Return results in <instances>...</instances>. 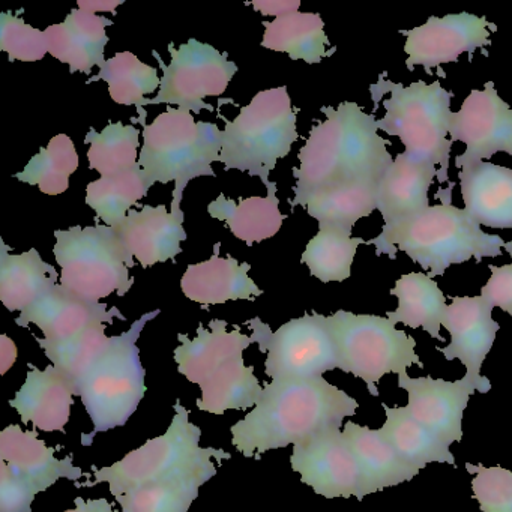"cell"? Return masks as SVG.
Here are the masks:
<instances>
[{"instance_id": "obj_1", "label": "cell", "mask_w": 512, "mask_h": 512, "mask_svg": "<svg viewBox=\"0 0 512 512\" xmlns=\"http://www.w3.org/2000/svg\"><path fill=\"white\" fill-rule=\"evenodd\" d=\"M359 403L323 377L272 380L253 412L236 422L232 445L248 458L298 445L316 434L341 428Z\"/></svg>"}, {"instance_id": "obj_2", "label": "cell", "mask_w": 512, "mask_h": 512, "mask_svg": "<svg viewBox=\"0 0 512 512\" xmlns=\"http://www.w3.org/2000/svg\"><path fill=\"white\" fill-rule=\"evenodd\" d=\"M326 121L314 125L299 151L301 166L296 179L292 209L307 205L311 196L346 182H380L394 164L379 136L374 115L362 112L356 103H341L337 109L322 107Z\"/></svg>"}, {"instance_id": "obj_3", "label": "cell", "mask_w": 512, "mask_h": 512, "mask_svg": "<svg viewBox=\"0 0 512 512\" xmlns=\"http://www.w3.org/2000/svg\"><path fill=\"white\" fill-rule=\"evenodd\" d=\"M367 245H376L377 256L388 254L392 260L397 259V250L403 251L422 269H430L427 277L433 280L445 274L449 266L460 265L472 257L481 263L484 257L502 256L505 241L482 232L466 209L442 203L428 206L392 232L380 233L367 241Z\"/></svg>"}, {"instance_id": "obj_4", "label": "cell", "mask_w": 512, "mask_h": 512, "mask_svg": "<svg viewBox=\"0 0 512 512\" xmlns=\"http://www.w3.org/2000/svg\"><path fill=\"white\" fill-rule=\"evenodd\" d=\"M143 125L139 164L152 184L175 182L172 211H181L188 182L200 176H215L212 163L220 161L221 133L218 125L199 122L193 113L169 109L152 124Z\"/></svg>"}, {"instance_id": "obj_5", "label": "cell", "mask_w": 512, "mask_h": 512, "mask_svg": "<svg viewBox=\"0 0 512 512\" xmlns=\"http://www.w3.org/2000/svg\"><path fill=\"white\" fill-rule=\"evenodd\" d=\"M374 106L383 95L391 97L383 101L386 115L377 121V128L389 136L400 137L404 154L415 160L439 164V182H448L449 155L452 142L446 139L451 128L452 92L445 91L439 82L412 83L403 86L380 76L376 85H371Z\"/></svg>"}, {"instance_id": "obj_6", "label": "cell", "mask_w": 512, "mask_h": 512, "mask_svg": "<svg viewBox=\"0 0 512 512\" xmlns=\"http://www.w3.org/2000/svg\"><path fill=\"white\" fill-rule=\"evenodd\" d=\"M298 109L286 86L259 92L221 133L220 163L226 170H241L257 176L268 188L269 173L287 157L299 139Z\"/></svg>"}, {"instance_id": "obj_7", "label": "cell", "mask_w": 512, "mask_h": 512, "mask_svg": "<svg viewBox=\"0 0 512 512\" xmlns=\"http://www.w3.org/2000/svg\"><path fill=\"white\" fill-rule=\"evenodd\" d=\"M202 430L191 424L190 413L176 401L175 416L163 436L148 440L121 461L103 469L94 467V481L83 487L109 484L110 493L118 497L152 482L173 476L187 475L200 470H217L212 458L230 460L232 455L223 449L202 448Z\"/></svg>"}, {"instance_id": "obj_8", "label": "cell", "mask_w": 512, "mask_h": 512, "mask_svg": "<svg viewBox=\"0 0 512 512\" xmlns=\"http://www.w3.org/2000/svg\"><path fill=\"white\" fill-rule=\"evenodd\" d=\"M160 313V310L146 313L127 332L112 337L103 358L83 380L79 397L91 416L94 431L83 434L82 445L91 446L97 433L124 427L145 397L146 370L140 361L137 341L146 323Z\"/></svg>"}, {"instance_id": "obj_9", "label": "cell", "mask_w": 512, "mask_h": 512, "mask_svg": "<svg viewBox=\"0 0 512 512\" xmlns=\"http://www.w3.org/2000/svg\"><path fill=\"white\" fill-rule=\"evenodd\" d=\"M338 352V370L353 374L379 397L377 383L386 374H401L412 365L424 368L412 335L395 328L388 317L340 310L328 317Z\"/></svg>"}, {"instance_id": "obj_10", "label": "cell", "mask_w": 512, "mask_h": 512, "mask_svg": "<svg viewBox=\"0 0 512 512\" xmlns=\"http://www.w3.org/2000/svg\"><path fill=\"white\" fill-rule=\"evenodd\" d=\"M53 248L61 266V286L88 301L98 302L112 293L125 296L134 284L128 260L115 229L109 226L56 230Z\"/></svg>"}, {"instance_id": "obj_11", "label": "cell", "mask_w": 512, "mask_h": 512, "mask_svg": "<svg viewBox=\"0 0 512 512\" xmlns=\"http://www.w3.org/2000/svg\"><path fill=\"white\" fill-rule=\"evenodd\" d=\"M254 343L266 353L265 373L272 380L323 377L338 368L337 344L323 314H305L284 323L277 332L259 317L248 320Z\"/></svg>"}, {"instance_id": "obj_12", "label": "cell", "mask_w": 512, "mask_h": 512, "mask_svg": "<svg viewBox=\"0 0 512 512\" xmlns=\"http://www.w3.org/2000/svg\"><path fill=\"white\" fill-rule=\"evenodd\" d=\"M172 61L166 65L157 52L154 58L163 70L161 88L149 104H170L187 112H214L205 98L221 97L238 73V65L229 61L227 53L218 52L211 44L200 43L191 38L176 49L169 44Z\"/></svg>"}, {"instance_id": "obj_13", "label": "cell", "mask_w": 512, "mask_h": 512, "mask_svg": "<svg viewBox=\"0 0 512 512\" xmlns=\"http://www.w3.org/2000/svg\"><path fill=\"white\" fill-rule=\"evenodd\" d=\"M290 464L319 496L364 500L361 470L341 428L323 431L293 446Z\"/></svg>"}, {"instance_id": "obj_14", "label": "cell", "mask_w": 512, "mask_h": 512, "mask_svg": "<svg viewBox=\"0 0 512 512\" xmlns=\"http://www.w3.org/2000/svg\"><path fill=\"white\" fill-rule=\"evenodd\" d=\"M451 142H463L466 152L455 160L457 169L472 161H484L497 152L512 157V109L502 100L493 82L484 91L473 89L457 113H452Z\"/></svg>"}, {"instance_id": "obj_15", "label": "cell", "mask_w": 512, "mask_h": 512, "mask_svg": "<svg viewBox=\"0 0 512 512\" xmlns=\"http://www.w3.org/2000/svg\"><path fill=\"white\" fill-rule=\"evenodd\" d=\"M496 25L485 17L473 14H449L443 19L430 17L425 25L410 31H400L407 37L404 52L407 53L406 67L410 71L422 65L428 74L436 67L457 62L461 53L473 55L478 49L491 46L490 34L496 32Z\"/></svg>"}, {"instance_id": "obj_16", "label": "cell", "mask_w": 512, "mask_h": 512, "mask_svg": "<svg viewBox=\"0 0 512 512\" xmlns=\"http://www.w3.org/2000/svg\"><path fill=\"white\" fill-rule=\"evenodd\" d=\"M398 388L407 392L406 410L446 446L463 440L464 410L470 397L478 392L472 380L448 382L443 379L410 377L407 371L398 374Z\"/></svg>"}, {"instance_id": "obj_17", "label": "cell", "mask_w": 512, "mask_h": 512, "mask_svg": "<svg viewBox=\"0 0 512 512\" xmlns=\"http://www.w3.org/2000/svg\"><path fill=\"white\" fill-rule=\"evenodd\" d=\"M493 305L482 296H455L448 305L442 326L451 335V343L437 347L448 361L458 359L466 367L467 379L478 386V392L487 394L491 383L481 376V367L496 340L500 325L494 322Z\"/></svg>"}, {"instance_id": "obj_18", "label": "cell", "mask_w": 512, "mask_h": 512, "mask_svg": "<svg viewBox=\"0 0 512 512\" xmlns=\"http://www.w3.org/2000/svg\"><path fill=\"white\" fill-rule=\"evenodd\" d=\"M142 206V205H140ZM184 211H167L166 205L142 206V211L128 212L127 218L113 227L128 260L136 266L134 257L143 268L175 259L187 241Z\"/></svg>"}, {"instance_id": "obj_19", "label": "cell", "mask_w": 512, "mask_h": 512, "mask_svg": "<svg viewBox=\"0 0 512 512\" xmlns=\"http://www.w3.org/2000/svg\"><path fill=\"white\" fill-rule=\"evenodd\" d=\"M113 319L127 320L116 307L88 301L56 284L28 310L22 311L16 323L22 328L37 325L49 341L65 340L97 323H112Z\"/></svg>"}, {"instance_id": "obj_20", "label": "cell", "mask_w": 512, "mask_h": 512, "mask_svg": "<svg viewBox=\"0 0 512 512\" xmlns=\"http://www.w3.org/2000/svg\"><path fill=\"white\" fill-rule=\"evenodd\" d=\"M436 176L433 163L407 157L404 152L395 157L377 187V209L385 221L382 233L392 232L430 206L428 190Z\"/></svg>"}, {"instance_id": "obj_21", "label": "cell", "mask_w": 512, "mask_h": 512, "mask_svg": "<svg viewBox=\"0 0 512 512\" xmlns=\"http://www.w3.org/2000/svg\"><path fill=\"white\" fill-rule=\"evenodd\" d=\"M55 452V448L38 437L37 430L25 431L14 424L0 433V460L40 493L49 490L59 479L79 481L85 476L80 467L74 466L73 455L58 460Z\"/></svg>"}, {"instance_id": "obj_22", "label": "cell", "mask_w": 512, "mask_h": 512, "mask_svg": "<svg viewBox=\"0 0 512 512\" xmlns=\"http://www.w3.org/2000/svg\"><path fill=\"white\" fill-rule=\"evenodd\" d=\"M464 209L479 226L512 229V170L472 161L458 172Z\"/></svg>"}, {"instance_id": "obj_23", "label": "cell", "mask_w": 512, "mask_h": 512, "mask_svg": "<svg viewBox=\"0 0 512 512\" xmlns=\"http://www.w3.org/2000/svg\"><path fill=\"white\" fill-rule=\"evenodd\" d=\"M73 383L49 365L46 370L31 368L20 391L10 401L25 424L31 422L35 430L61 431L70 421L74 404Z\"/></svg>"}, {"instance_id": "obj_24", "label": "cell", "mask_w": 512, "mask_h": 512, "mask_svg": "<svg viewBox=\"0 0 512 512\" xmlns=\"http://www.w3.org/2000/svg\"><path fill=\"white\" fill-rule=\"evenodd\" d=\"M112 25L107 17L73 10L64 23L44 31L49 53L61 64H67L70 73L91 74L92 68L106 64L104 50L109 44L106 28Z\"/></svg>"}, {"instance_id": "obj_25", "label": "cell", "mask_w": 512, "mask_h": 512, "mask_svg": "<svg viewBox=\"0 0 512 512\" xmlns=\"http://www.w3.org/2000/svg\"><path fill=\"white\" fill-rule=\"evenodd\" d=\"M179 347L175 350L178 371L191 383L205 382L211 374L233 359L241 358L245 349L254 343L253 337L242 334L238 326L227 331L226 320L214 319L209 329L199 325L196 338L179 334Z\"/></svg>"}, {"instance_id": "obj_26", "label": "cell", "mask_w": 512, "mask_h": 512, "mask_svg": "<svg viewBox=\"0 0 512 512\" xmlns=\"http://www.w3.org/2000/svg\"><path fill=\"white\" fill-rule=\"evenodd\" d=\"M220 247L215 245L214 256L206 262L188 266L181 280L182 293L205 307L262 296L263 290L248 277L250 263L238 262L232 256L223 259L218 256Z\"/></svg>"}, {"instance_id": "obj_27", "label": "cell", "mask_w": 512, "mask_h": 512, "mask_svg": "<svg viewBox=\"0 0 512 512\" xmlns=\"http://www.w3.org/2000/svg\"><path fill=\"white\" fill-rule=\"evenodd\" d=\"M343 434L358 461L364 497L412 481L421 472L398 455L380 430L349 421Z\"/></svg>"}, {"instance_id": "obj_28", "label": "cell", "mask_w": 512, "mask_h": 512, "mask_svg": "<svg viewBox=\"0 0 512 512\" xmlns=\"http://www.w3.org/2000/svg\"><path fill=\"white\" fill-rule=\"evenodd\" d=\"M10 250L0 239V301L8 310L22 313L53 289L61 275L35 248L23 254Z\"/></svg>"}, {"instance_id": "obj_29", "label": "cell", "mask_w": 512, "mask_h": 512, "mask_svg": "<svg viewBox=\"0 0 512 512\" xmlns=\"http://www.w3.org/2000/svg\"><path fill=\"white\" fill-rule=\"evenodd\" d=\"M208 212L215 220L224 221L230 232L250 247L277 235L286 220L280 211L275 182L269 185L266 197H248L236 202L220 194L208 206Z\"/></svg>"}, {"instance_id": "obj_30", "label": "cell", "mask_w": 512, "mask_h": 512, "mask_svg": "<svg viewBox=\"0 0 512 512\" xmlns=\"http://www.w3.org/2000/svg\"><path fill=\"white\" fill-rule=\"evenodd\" d=\"M391 295L397 296L398 307L389 311L391 322L403 323L409 328H422L431 338L445 341L440 335L443 317L448 305L439 284L422 272L403 275L391 289Z\"/></svg>"}, {"instance_id": "obj_31", "label": "cell", "mask_w": 512, "mask_h": 512, "mask_svg": "<svg viewBox=\"0 0 512 512\" xmlns=\"http://www.w3.org/2000/svg\"><path fill=\"white\" fill-rule=\"evenodd\" d=\"M379 182L356 181L334 185L314 194L308 200V215L319 221V229L334 227L352 233L361 218L370 217L377 209Z\"/></svg>"}, {"instance_id": "obj_32", "label": "cell", "mask_w": 512, "mask_h": 512, "mask_svg": "<svg viewBox=\"0 0 512 512\" xmlns=\"http://www.w3.org/2000/svg\"><path fill=\"white\" fill-rule=\"evenodd\" d=\"M382 407L386 421L380 431L406 463L418 470L433 463L457 467L451 448L413 419L406 407H389L386 404Z\"/></svg>"}, {"instance_id": "obj_33", "label": "cell", "mask_w": 512, "mask_h": 512, "mask_svg": "<svg viewBox=\"0 0 512 512\" xmlns=\"http://www.w3.org/2000/svg\"><path fill=\"white\" fill-rule=\"evenodd\" d=\"M263 25L265 35L262 47L272 52L287 53L293 61L320 64L323 58L334 53L326 52L329 40L325 34V23L319 14L298 11Z\"/></svg>"}, {"instance_id": "obj_34", "label": "cell", "mask_w": 512, "mask_h": 512, "mask_svg": "<svg viewBox=\"0 0 512 512\" xmlns=\"http://www.w3.org/2000/svg\"><path fill=\"white\" fill-rule=\"evenodd\" d=\"M202 397L197 407L212 415H224L227 410L256 407L265 395V388L254 376V368L245 365L244 358L233 359L200 383Z\"/></svg>"}, {"instance_id": "obj_35", "label": "cell", "mask_w": 512, "mask_h": 512, "mask_svg": "<svg viewBox=\"0 0 512 512\" xmlns=\"http://www.w3.org/2000/svg\"><path fill=\"white\" fill-rule=\"evenodd\" d=\"M103 80L109 85V94L116 104L136 106L139 110L137 122H145L146 112L143 107L149 106L151 100L146 95L154 94L161 88V79L157 68L143 64L131 52L118 53L100 68L98 76L91 77L89 83Z\"/></svg>"}, {"instance_id": "obj_36", "label": "cell", "mask_w": 512, "mask_h": 512, "mask_svg": "<svg viewBox=\"0 0 512 512\" xmlns=\"http://www.w3.org/2000/svg\"><path fill=\"white\" fill-rule=\"evenodd\" d=\"M35 340L53 367L73 383L76 395L80 394V386L89 371L112 344V337L106 335V323L89 326L85 331L65 340L49 341L38 337Z\"/></svg>"}, {"instance_id": "obj_37", "label": "cell", "mask_w": 512, "mask_h": 512, "mask_svg": "<svg viewBox=\"0 0 512 512\" xmlns=\"http://www.w3.org/2000/svg\"><path fill=\"white\" fill-rule=\"evenodd\" d=\"M217 470H200L152 482L115 497L122 512H188L205 482L214 478Z\"/></svg>"}, {"instance_id": "obj_38", "label": "cell", "mask_w": 512, "mask_h": 512, "mask_svg": "<svg viewBox=\"0 0 512 512\" xmlns=\"http://www.w3.org/2000/svg\"><path fill=\"white\" fill-rule=\"evenodd\" d=\"M152 185L140 166L119 175L101 176L86 187V205L97 212L98 220L116 227L127 218L133 206L148 196Z\"/></svg>"}, {"instance_id": "obj_39", "label": "cell", "mask_w": 512, "mask_h": 512, "mask_svg": "<svg viewBox=\"0 0 512 512\" xmlns=\"http://www.w3.org/2000/svg\"><path fill=\"white\" fill-rule=\"evenodd\" d=\"M140 131L134 125L110 122L101 133L89 128L85 143L89 145L88 160L91 170L101 176H115L140 166L137 149Z\"/></svg>"}, {"instance_id": "obj_40", "label": "cell", "mask_w": 512, "mask_h": 512, "mask_svg": "<svg viewBox=\"0 0 512 512\" xmlns=\"http://www.w3.org/2000/svg\"><path fill=\"white\" fill-rule=\"evenodd\" d=\"M362 244H367V241L352 238V233L346 230L325 227L319 229V233L308 242L301 262L322 283H341L350 278L356 250Z\"/></svg>"}, {"instance_id": "obj_41", "label": "cell", "mask_w": 512, "mask_h": 512, "mask_svg": "<svg viewBox=\"0 0 512 512\" xmlns=\"http://www.w3.org/2000/svg\"><path fill=\"white\" fill-rule=\"evenodd\" d=\"M79 163L73 140L67 134H58L16 178L23 184L37 185L47 196H59L70 187V176L77 172Z\"/></svg>"}, {"instance_id": "obj_42", "label": "cell", "mask_w": 512, "mask_h": 512, "mask_svg": "<svg viewBox=\"0 0 512 512\" xmlns=\"http://www.w3.org/2000/svg\"><path fill=\"white\" fill-rule=\"evenodd\" d=\"M0 50L8 53L11 62L43 61L49 53L44 31H38L11 13L0 14Z\"/></svg>"}, {"instance_id": "obj_43", "label": "cell", "mask_w": 512, "mask_h": 512, "mask_svg": "<svg viewBox=\"0 0 512 512\" xmlns=\"http://www.w3.org/2000/svg\"><path fill=\"white\" fill-rule=\"evenodd\" d=\"M473 475V497L481 512H512V472L500 466L466 463Z\"/></svg>"}, {"instance_id": "obj_44", "label": "cell", "mask_w": 512, "mask_h": 512, "mask_svg": "<svg viewBox=\"0 0 512 512\" xmlns=\"http://www.w3.org/2000/svg\"><path fill=\"white\" fill-rule=\"evenodd\" d=\"M38 493L31 482L11 472L7 463H0V512H31Z\"/></svg>"}, {"instance_id": "obj_45", "label": "cell", "mask_w": 512, "mask_h": 512, "mask_svg": "<svg viewBox=\"0 0 512 512\" xmlns=\"http://www.w3.org/2000/svg\"><path fill=\"white\" fill-rule=\"evenodd\" d=\"M503 248L509 256H512V241L505 242ZM488 269L491 271V277L482 287L481 296L493 307H499L512 317V265L500 266V268L488 265Z\"/></svg>"}, {"instance_id": "obj_46", "label": "cell", "mask_w": 512, "mask_h": 512, "mask_svg": "<svg viewBox=\"0 0 512 512\" xmlns=\"http://www.w3.org/2000/svg\"><path fill=\"white\" fill-rule=\"evenodd\" d=\"M254 10L259 11L263 16H274L275 19L298 13L301 2L299 0H259V2H248Z\"/></svg>"}, {"instance_id": "obj_47", "label": "cell", "mask_w": 512, "mask_h": 512, "mask_svg": "<svg viewBox=\"0 0 512 512\" xmlns=\"http://www.w3.org/2000/svg\"><path fill=\"white\" fill-rule=\"evenodd\" d=\"M17 346L13 340L7 337V335H2L0 337V362H2V368H0V373L5 374L17 361Z\"/></svg>"}, {"instance_id": "obj_48", "label": "cell", "mask_w": 512, "mask_h": 512, "mask_svg": "<svg viewBox=\"0 0 512 512\" xmlns=\"http://www.w3.org/2000/svg\"><path fill=\"white\" fill-rule=\"evenodd\" d=\"M124 4V0H79V10L88 13H109L116 14V8Z\"/></svg>"}, {"instance_id": "obj_49", "label": "cell", "mask_w": 512, "mask_h": 512, "mask_svg": "<svg viewBox=\"0 0 512 512\" xmlns=\"http://www.w3.org/2000/svg\"><path fill=\"white\" fill-rule=\"evenodd\" d=\"M65 512H118L113 509L112 503L107 499L85 500L83 497H77L76 508L68 509Z\"/></svg>"}]
</instances>
